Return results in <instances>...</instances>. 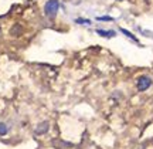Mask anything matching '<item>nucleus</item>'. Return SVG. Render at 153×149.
Here are the masks:
<instances>
[{
    "instance_id": "nucleus-2",
    "label": "nucleus",
    "mask_w": 153,
    "mask_h": 149,
    "mask_svg": "<svg viewBox=\"0 0 153 149\" xmlns=\"http://www.w3.org/2000/svg\"><path fill=\"white\" fill-rule=\"evenodd\" d=\"M153 85V80L149 75H140L136 78V89L139 92H145L148 91Z\"/></svg>"
},
{
    "instance_id": "nucleus-4",
    "label": "nucleus",
    "mask_w": 153,
    "mask_h": 149,
    "mask_svg": "<svg viewBox=\"0 0 153 149\" xmlns=\"http://www.w3.org/2000/svg\"><path fill=\"white\" fill-rule=\"evenodd\" d=\"M97 33L99 36H102V37H108V39L116 36V31H114V30H97Z\"/></svg>"
},
{
    "instance_id": "nucleus-6",
    "label": "nucleus",
    "mask_w": 153,
    "mask_h": 149,
    "mask_svg": "<svg viewBox=\"0 0 153 149\" xmlns=\"http://www.w3.org/2000/svg\"><path fill=\"white\" fill-rule=\"evenodd\" d=\"M122 33L125 34V36H128L129 39H132V40H135V41H137V39H136V37H135V36H133V34H131V33H129V31H126V30H123V28H122Z\"/></svg>"
},
{
    "instance_id": "nucleus-5",
    "label": "nucleus",
    "mask_w": 153,
    "mask_h": 149,
    "mask_svg": "<svg viewBox=\"0 0 153 149\" xmlns=\"http://www.w3.org/2000/svg\"><path fill=\"white\" fill-rule=\"evenodd\" d=\"M9 133V127L6 125L4 122L0 121V136H6Z\"/></svg>"
},
{
    "instance_id": "nucleus-3",
    "label": "nucleus",
    "mask_w": 153,
    "mask_h": 149,
    "mask_svg": "<svg viewBox=\"0 0 153 149\" xmlns=\"http://www.w3.org/2000/svg\"><path fill=\"white\" fill-rule=\"evenodd\" d=\"M48 129H50V124L47 121H44V122H40L37 125V128H36V133L37 135H45V133L48 132Z\"/></svg>"
},
{
    "instance_id": "nucleus-1",
    "label": "nucleus",
    "mask_w": 153,
    "mask_h": 149,
    "mask_svg": "<svg viewBox=\"0 0 153 149\" xmlns=\"http://www.w3.org/2000/svg\"><path fill=\"white\" fill-rule=\"evenodd\" d=\"M44 16L48 19L50 22H54L58 11H60V0H47L44 4Z\"/></svg>"
}]
</instances>
